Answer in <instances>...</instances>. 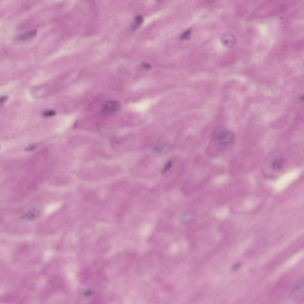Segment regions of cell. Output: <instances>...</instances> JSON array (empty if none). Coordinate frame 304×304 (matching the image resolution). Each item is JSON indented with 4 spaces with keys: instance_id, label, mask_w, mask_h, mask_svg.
Here are the masks:
<instances>
[{
    "instance_id": "12",
    "label": "cell",
    "mask_w": 304,
    "mask_h": 304,
    "mask_svg": "<svg viewBox=\"0 0 304 304\" xmlns=\"http://www.w3.org/2000/svg\"><path fill=\"white\" fill-rule=\"evenodd\" d=\"M143 18L140 15L137 16L135 18L134 23L133 27L134 29H136L142 23Z\"/></svg>"
},
{
    "instance_id": "3",
    "label": "cell",
    "mask_w": 304,
    "mask_h": 304,
    "mask_svg": "<svg viewBox=\"0 0 304 304\" xmlns=\"http://www.w3.org/2000/svg\"><path fill=\"white\" fill-rule=\"evenodd\" d=\"M235 136L232 132L229 130H224L217 139L221 145H226L232 142Z\"/></svg>"
},
{
    "instance_id": "5",
    "label": "cell",
    "mask_w": 304,
    "mask_h": 304,
    "mask_svg": "<svg viewBox=\"0 0 304 304\" xmlns=\"http://www.w3.org/2000/svg\"><path fill=\"white\" fill-rule=\"evenodd\" d=\"M46 86H36L31 89V93L34 96L39 97L45 95L48 93V88Z\"/></svg>"
},
{
    "instance_id": "16",
    "label": "cell",
    "mask_w": 304,
    "mask_h": 304,
    "mask_svg": "<svg viewBox=\"0 0 304 304\" xmlns=\"http://www.w3.org/2000/svg\"><path fill=\"white\" fill-rule=\"evenodd\" d=\"M7 99V97L6 96H3L0 98L1 104H3Z\"/></svg>"
},
{
    "instance_id": "9",
    "label": "cell",
    "mask_w": 304,
    "mask_h": 304,
    "mask_svg": "<svg viewBox=\"0 0 304 304\" xmlns=\"http://www.w3.org/2000/svg\"><path fill=\"white\" fill-rule=\"evenodd\" d=\"M170 144L167 142H161L155 146V149L158 152H163L166 151L170 147Z\"/></svg>"
},
{
    "instance_id": "2",
    "label": "cell",
    "mask_w": 304,
    "mask_h": 304,
    "mask_svg": "<svg viewBox=\"0 0 304 304\" xmlns=\"http://www.w3.org/2000/svg\"><path fill=\"white\" fill-rule=\"evenodd\" d=\"M121 105L120 102L116 100H110L104 103L102 106L100 111L104 114H110L119 109Z\"/></svg>"
},
{
    "instance_id": "13",
    "label": "cell",
    "mask_w": 304,
    "mask_h": 304,
    "mask_svg": "<svg viewBox=\"0 0 304 304\" xmlns=\"http://www.w3.org/2000/svg\"><path fill=\"white\" fill-rule=\"evenodd\" d=\"M191 32V29H188L185 31L180 36V39L182 40L188 39L190 36Z\"/></svg>"
},
{
    "instance_id": "10",
    "label": "cell",
    "mask_w": 304,
    "mask_h": 304,
    "mask_svg": "<svg viewBox=\"0 0 304 304\" xmlns=\"http://www.w3.org/2000/svg\"><path fill=\"white\" fill-rule=\"evenodd\" d=\"M228 213L227 208H221L216 213V217L219 218H224L227 216Z\"/></svg>"
},
{
    "instance_id": "14",
    "label": "cell",
    "mask_w": 304,
    "mask_h": 304,
    "mask_svg": "<svg viewBox=\"0 0 304 304\" xmlns=\"http://www.w3.org/2000/svg\"><path fill=\"white\" fill-rule=\"evenodd\" d=\"M56 114L55 112L52 110L45 111L42 114V116L44 117H50L54 116Z\"/></svg>"
},
{
    "instance_id": "1",
    "label": "cell",
    "mask_w": 304,
    "mask_h": 304,
    "mask_svg": "<svg viewBox=\"0 0 304 304\" xmlns=\"http://www.w3.org/2000/svg\"><path fill=\"white\" fill-rule=\"evenodd\" d=\"M303 277H301L292 288L290 293L291 298L296 301H302L304 298Z\"/></svg>"
},
{
    "instance_id": "7",
    "label": "cell",
    "mask_w": 304,
    "mask_h": 304,
    "mask_svg": "<svg viewBox=\"0 0 304 304\" xmlns=\"http://www.w3.org/2000/svg\"><path fill=\"white\" fill-rule=\"evenodd\" d=\"M40 215V212L38 209L33 208L29 210L22 217V219L25 220H31L37 218Z\"/></svg>"
},
{
    "instance_id": "11",
    "label": "cell",
    "mask_w": 304,
    "mask_h": 304,
    "mask_svg": "<svg viewBox=\"0 0 304 304\" xmlns=\"http://www.w3.org/2000/svg\"><path fill=\"white\" fill-rule=\"evenodd\" d=\"M174 162L173 159H171L165 164L161 170L162 174H164L168 171L172 166Z\"/></svg>"
},
{
    "instance_id": "6",
    "label": "cell",
    "mask_w": 304,
    "mask_h": 304,
    "mask_svg": "<svg viewBox=\"0 0 304 304\" xmlns=\"http://www.w3.org/2000/svg\"><path fill=\"white\" fill-rule=\"evenodd\" d=\"M37 30H32L21 34L17 36V39L20 41L28 40L34 38L37 34Z\"/></svg>"
},
{
    "instance_id": "15",
    "label": "cell",
    "mask_w": 304,
    "mask_h": 304,
    "mask_svg": "<svg viewBox=\"0 0 304 304\" xmlns=\"http://www.w3.org/2000/svg\"><path fill=\"white\" fill-rule=\"evenodd\" d=\"M141 66L143 68L146 69H149L151 67V66L149 64L146 62H142Z\"/></svg>"
},
{
    "instance_id": "4",
    "label": "cell",
    "mask_w": 304,
    "mask_h": 304,
    "mask_svg": "<svg viewBox=\"0 0 304 304\" xmlns=\"http://www.w3.org/2000/svg\"><path fill=\"white\" fill-rule=\"evenodd\" d=\"M220 39L222 44L228 48H231L234 45L236 40L235 36L229 32H227L222 34Z\"/></svg>"
},
{
    "instance_id": "8",
    "label": "cell",
    "mask_w": 304,
    "mask_h": 304,
    "mask_svg": "<svg viewBox=\"0 0 304 304\" xmlns=\"http://www.w3.org/2000/svg\"><path fill=\"white\" fill-rule=\"evenodd\" d=\"M285 162V159L284 158H279L276 159L271 162L270 164L271 167L274 170H279L282 167Z\"/></svg>"
}]
</instances>
